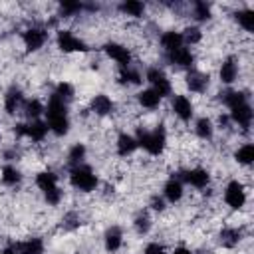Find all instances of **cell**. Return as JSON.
<instances>
[{
	"mask_svg": "<svg viewBox=\"0 0 254 254\" xmlns=\"http://www.w3.org/2000/svg\"><path fill=\"white\" fill-rule=\"evenodd\" d=\"M44 121L48 123V129L54 137H65L71 131V117H69V105L64 103L54 93L46 95L44 101Z\"/></svg>",
	"mask_w": 254,
	"mask_h": 254,
	"instance_id": "6da1fadb",
	"label": "cell"
},
{
	"mask_svg": "<svg viewBox=\"0 0 254 254\" xmlns=\"http://www.w3.org/2000/svg\"><path fill=\"white\" fill-rule=\"evenodd\" d=\"M67 183H69V187H71L75 192H79V194H91V192H95V190L99 189V185H101V181H99L95 169H93L91 165H87V163H81V165H77V167L67 169Z\"/></svg>",
	"mask_w": 254,
	"mask_h": 254,
	"instance_id": "7a4b0ae2",
	"label": "cell"
},
{
	"mask_svg": "<svg viewBox=\"0 0 254 254\" xmlns=\"http://www.w3.org/2000/svg\"><path fill=\"white\" fill-rule=\"evenodd\" d=\"M20 42H22V48H24L26 54H38L50 42V30H48V26L44 22L32 20L28 26L22 28Z\"/></svg>",
	"mask_w": 254,
	"mask_h": 254,
	"instance_id": "3957f363",
	"label": "cell"
},
{
	"mask_svg": "<svg viewBox=\"0 0 254 254\" xmlns=\"http://www.w3.org/2000/svg\"><path fill=\"white\" fill-rule=\"evenodd\" d=\"M54 42H56L58 52L64 54V56H73V54L87 56L91 52L89 42L83 36L75 34L71 28H58L56 36H54Z\"/></svg>",
	"mask_w": 254,
	"mask_h": 254,
	"instance_id": "277c9868",
	"label": "cell"
},
{
	"mask_svg": "<svg viewBox=\"0 0 254 254\" xmlns=\"http://www.w3.org/2000/svg\"><path fill=\"white\" fill-rule=\"evenodd\" d=\"M248 189L250 185H246L244 181L240 179H230L226 185H224V190H222V200H224V206L230 210V212H240L246 202H248Z\"/></svg>",
	"mask_w": 254,
	"mask_h": 254,
	"instance_id": "5b68a950",
	"label": "cell"
},
{
	"mask_svg": "<svg viewBox=\"0 0 254 254\" xmlns=\"http://www.w3.org/2000/svg\"><path fill=\"white\" fill-rule=\"evenodd\" d=\"M101 54H103V58L107 62H113L117 65V69L129 67L135 62L133 50L121 40H105L103 46H101Z\"/></svg>",
	"mask_w": 254,
	"mask_h": 254,
	"instance_id": "8992f818",
	"label": "cell"
},
{
	"mask_svg": "<svg viewBox=\"0 0 254 254\" xmlns=\"http://www.w3.org/2000/svg\"><path fill=\"white\" fill-rule=\"evenodd\" d=\"M175 177H179L185 185L192 187L194 190H204L210 187L212 183V173L210 169L202 167V165H192V167H181L173 173Z\"/></svg>",
	"mask_w": 254,
	"mask_h": 254,
	"instance_id": "52a82bcc",
	"label": "cell"
},
{
	"mask_svg": "<svg viewBox=\"0 0 254 254\" xmlns=\"http://www.w3.org/2000/svg\"><path fill=\"white\" fill-rule=\"evenodd\" d=\"M143 77H145L143 81H147L149 87L155 89L163 99H169L175 93L173 91V79L165 71V67H161V65H147Z\"/></svg>",
	"mask_w": 254,
	"mask_h": 254,
	"instance_id": "ba28073f",
	"label": "cell"
},
{
	"mask_svg": "<svg viewBox=\"0 0 254 254\" xmlns=\"http://www.w3.org/2000/svg\"><path fill=\"white\" fill-rule=\"evenodd\" d=\"M194 101L187 93H173L169 97V111L181 125H189L194 119Z\"/></svg>",
	"mask_w": 254,
	"mask_h": 254,
	"instance_id": "9c48e42d",
	"label": "cell"
},
{
	"mask_svg": "<svg viewBox=\"0 0 254 254\" xmlns=\"http://www.w3.org/2000/svg\"><path fill=\"white\" fill-rule=\"evenodd\" d=\"M87 111L91 113V117L95 119H107L111 115H115V109H117V101L109 95V93H103V91H97L93 95H89L87 99Z\"/></svg>",
	"mask_w": 254,
	"mask_h": 254,
	"instance_id": "30bf717a",
	"label": "cell"
},
{
	"mask_svg": "<svg viewBox=\"0 0 254 254\" xmlns=\"http://www.w3.org/2000/svg\"><path fill=\"white\" fill-rule=\"evenodd\" d=\"M163 58H165V62H167L171 67L183 69V71H189V69L196 67V64H198V54H196V50H192V48H189V46H183V48H179V50H175V52L163 54Z\"/></svg>",
	"mask_w": 254,
	"mask_h": 254,
	"instance_id": "8fae6325",
	"label": "cell"
},
{
	"mask_svg": "<svg viewBox=\"0 0 254 254\" xmlns=\"http://www.w3.org/2000/svg\"><path fill=\"white\" fill-rule=\"evenodd\" d=\"M183 85H185L187 91H190L194 95H208V89H210V73L208 71H202L198 67H192V69L185 71Z\"/></svg>",
	"mask_w": 254,
	"mask_h": 254,
	"instance_id": "7c38bea8",
	"label": "cell"
},
{
	"mask_svg": "<svg viewBox=\"0 0 254 254\" xmlns=\"http://www.w3.org/2000/svg\"><path fill=\"white\" fill-rule=\"evenodd\" d=\"M240 56L232 54V56H226L222 58V62L218 64V69H216V75H218V81L224 85V87H232L238 77H240Z\"/></svg>",
	"mask_w": 254,
	"mask_h": 254,
	"instance_id": "4fadbf2b",
	"label": "cell"
},
{
	"mask_svg": "<svg viewBox=\"0 0 254 254\" xmlns=\"http://www.w3.org/2000/svg\"><path fill=\"white\" fill-rule=\"evenodd\" d=\"M228 119H230V123L236 127L238 133L250 131V127H252V119H254L252 105L246 101V103H240V105L230 107V109H228Z\"/></svg>",
	"mask_w": 254,
	"mask_h": 254,
	"instance_id": "5bb4252c",
	"label": "cell"
},
{
	"mask_svg": "<svg viewBox=\"0 0 254 254\" xmlns=\"http://www.w3.org/2000/svg\"><path fill=\"white\" fill-rule=\"evenodd\" d=\"M24 101H26L24 89H22L20 85H16V83H12V85L4 91V95H2V107H4L6 115H10V117L22 113Z\"/></svg>",
	"mask_w": 254,
	"mask_h": 254,
	"instance_id": "9a60e30c",
	"label": "cell"
},
{
	"mask_svg": "<svg viewBox=\"0 0 254 254\" xmlns=\"http://www.w3.org/2000/svg\"><path fill=\"white\" fill-rule=\"evenodd\" d=\"M101 242H103V250L107 254H115V252H121L123 246H125V232L119 224H111L105 228L103 236H101Z\"/></svg>",
	"mask_w": 254,
	"mask_h": 254,
	"instance_id": "2e32d148",
	"label": "cell"
},
{
	"mask_svg": "<svg viewBox=\"0 0 254 254\" xmlns=\"http://www.w3.org/2000/svg\"><path fill=\"white\" fill-rule=\"evenodd\" d=\"M135 105H137V109H145V113H155L161 105H163V97L155 91V89H151V87H143V89H139L137 93H135Z\"/></svg>",
	"mask_w": 254,
	"mask_h": 254,
	"instance_id": "e0dca14e",
	"label": "cell"
},
{
	"mask_svg": "<svg viewBox=\"0 0 254 254\" xmlns=\"http://www.w3.org/2000/svg\"><path fill=\"white\" fill-rule=\"evenodd\" d=\"M113 147H115V155L119 159H129V157H133L139 151V143H137L135 135L127 133V131H119L117 133Z\"/></svg>",
	"mask_w": 254,
	"mask_h": 254,
	"instance_id": "ac0fdd59",
	"label": "cell"
},
{
	"mask_svg": "<svg viewBox=\"0 0 254 254\" xmlns=\"http://www.w3.org/2000/svg\"><path fill=\"white\" fill-rule=\"evenodd\" d=\"M161 196L169 202V204H179L183 198H185V183L171 175L165 183H163V190H161Z\"/></svg>",
	"mask_w": 254,
	"mask_h": 254,
	"instance_id": "d6986e66",
	"label": "cell"
},
{
	"mask_svg": "<svg viewBox=\"0 0 254 254\" xmlns=\"http://www.w3.org/2000/svg\"><path fill=\"white\" fill-rule=\"evenodd\" d=\"M115 10H117V16H123L127 20H135L137 22V20L145 18L149 6L145 2H139V0H125V2L117 4Z\"/></svg>",
	"mask_w": 254,
	"mask_h": 254,
	"instance_id": "ffe728a7",
	"label": "cell"
},
{
	"mask_svg": "<svg viewBox=\"0 0 254 254\" xmlns=\"http://www.w3.org/2000/svg\"><path fill=\"white\" fill-rule=\"evenodd\" d=\"M24 181V171L16 163H4L0 167V185L6 189H16Z\"/></svg>",
	"mask_w": 254,
	"mask_h": 254,
	"instance_id": "44dd1931",
	"label": "cell"
},
{
	"mask_svg": "<svg viewBox=\"0 0 254 254\" xmlns=\"http://www.w3.org/2000/svg\"><path fill=\"white\" fill-rule=\"evenodd\" d=\"M192 133L198 141L202 143H210L214 139V133H216V127H214V121L210 115H200L194 119V127H192Z\"/></svg>",
	"mask_w": 254,
	"mask_h": 254,
	"instance_id": "7402d4cb",
	"label": "cell"
},
{
	"mask_svg": "<svg viewBox=\"0 0 254 254\" xmlns=\"http://www.w3.org/2000/svg\"><path fill=\"white\" fill-rule=\"evenodd\" d=\"M159 46L163 50V54H169V52H175L179 48L185 46V40H183V34L179 28H169L165 32L159 34Z\"/></svg>",
	"mask_w": 254,
	"mask_h": 254,
	"instance_id": "603a6c76",
	"label": "cell"
},
{
	"mask_svg": "<svg viewBox=\"0 0 254 254\" xmlns=\"http://www.w3.org/2000/svg\"><path fill=\"white\" fill-rule=\"evenodd\" d=\"M216 238L222 248H236L242 240V228L222 224V228H218V232H216Z\"/></svg>",
	"mask_w": 254,
	"mask_h": 254,
	"instance_id": "cb8c5ba5",
	"label": "cell"
},
{
	"mask_svg": "<svg viewBox=\"0 0 254 254\" xmlns=\"http://www.w3.org/2000/svg\"><path fill=\"white\" fill-rule=\"evenodd\" d=\"M232 20H234V24H236L246 36H252V32H254V10H252L250 6L234 8Z\"/></svg>",
	"mask_w": 254,
	"mask_h": 254,
	"instance_id": "d4e9b609",
	"label": "cell"
},
{
	"mask_svg": "<svg viewBox=\"0 0 254 254\" xmlns=\"http://www.w3.org/2000/svg\"><path fill=\"white\" fill-rule=\"evenodd\" d=\"M18 254H46V242L40 236H28L24 240L12 242Z\"/></svg>",
	"mask_w": 254,
	"mask_h": 254,
	"instance_id": "484cf974",
	"label": "cell"
},
{
	"mask_svg": "<svg viewBox=\"0 0 254 254\" xmlns=\"http://www.w3.org/2000/svg\"><path fill=\"white\" fill-rule=\"evenodd\" d=\"M60 185V175L52 169H40L36 175H34V187L40 190V192H46L54 187Z\"/></svg>",
	"mask_w": 254,
	"mask_h": 254,
	"instance_id": "4316f807",
	"label": "cell"
},
{
	"mask_svg": "<svg viewBox=\"0 0 254 254\" xmlns=\"http://www.w3.org/2000/svg\"><path fill=\"white\" fill-rule=\"evenodd\" d=\"M133 230L139 234V236H147L153 226H155V220H153V212L149 208H141L135 216H133Z\"/></svg>",
	"mask_w": 254,
	"mask_h": 254,
	"instance_id": "83f0119b",
	"label": "cell"
},
{
	"mask_svg": "<svg viewBox=\"0 0 254 254\" xmlns=\"http://www.w3.org/2000/svg\"><path fill=\"white\" fill-rule=\"evenodd\" d=\"M87 159V145L81 143V141H75L69 145L67 153H65V167L71 169V167H77L81 163H85Z\"/></svg>",
	"mask_w": 254,
	"mask_h": 254,
	"instance_id": "f1b7e54d",
	"label": "cell"
},
{
	"mask_svg": "<svg viewBox=\"0 0 254 254\" xmlns=\"http://www.w3.org/2000/svg\"><path fill=\"white\" fill-rule=\"evenodd\" d=\"M232 159L236 161L238 167L248 169V167L254 163V145H252V141H244L242 145H238V147L232 151Z\"/></svg>",
	"mask_w": 254,
	"mask_h": 254,
	"instance_id": "f546056e",
	"label": "cell"
},
{
	"mask_svg": "<svg viewBox=\"0 0 254 254\" xmlns=\"http://www.w3.org/2000/svg\"><path fill=\"white\" fill-rule=\"evenodd\" d=\"M44 115V101L38 97H26L24 105H22V117L24 121H34V119H42Z\"/></svg>",
	"mask_w": 254,
	"mask_h": 254,
	"instance_id": "4dcf8cb0",
	"label": "cell"
},
{
	"mask_svg": "<svg viewBox=\"0 0 254 254\" xmlns=\"http://www.w3.org/2000/svg\"><path fill=\"white\" fill-rule=\"evenodd\" d=\"M56 97H60L64 103H71V101H75V97H77V89H75V85L71 83V81H67V79H60L56 85H54V91H52Z\"/></svg>",
	"mask_w": 254,
	"mask_h": 254,
	"instance_id": "1f68e13d",
	"label": "cell"
},
{
	"mask_svg": "<svg viewBox=\"0 0 254 254\" xmlns=\"http://www.w3.org/2000/svg\"><path fill=\"white\" fill-rule=\"evenodd\" d=\"M189 10H190V20H194L196 26L202 24V22H210L212 16H214L212 14V6L206 4V2H192L189 6Z\"/></svg>",
	"mask_w": 254,
	"mask_h": 254,
	"instance_id": "d6a6232c",
	"label": "cell"
},
{
	"mask_svg": "<svg viewBox=\"0 0 254 254\" xmlns=\"http://www.w3.org/2000/svg\"><path fill=\"white\" fill-rule=\"evenodd\" d=\"M169 254H194V250L190 248V246H185V244H179V246H175Z\"/></svg>",
	"mask_w": 254,
	"mask_h": 254,
	"instance_id": "836d02e7",
	"label": "cell"
},
{
	"mask_svg": "<svg viewBox=\"0 0 254 254\" xmlns=\"http://www.w3.org/2000/svg\"><path fill=\"white\" fill-rule=\"evenodd\" d=\"M0 254H18V252H16L14 244H6V246L0 248Z\"/></svg>",
	"mask_w": 254,
	"mask_h": 254,
	"instance_id": "e575fe53",
	"label": "cell"
}]
</instances>
